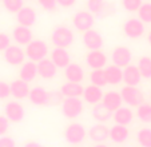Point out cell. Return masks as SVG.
<instances>
[{
    "label": "cell",
    "mask_w": 151,
    "mask_h": 147,
    "mask_svg": "<svg viewBox=\"0 0 151 147\" xmlns=\"http://www.w3.org/2000/svg\"><path fill=\"white\" fill-rule=\"evenodd\" d=\"M23 147H44L43 144H40L39 142H35V141H31V142H27Z\"/></svg>",
    "instance_id": "f6af8a7d"
},
{
    "label": "cell",
    "mask_w": 151,
    "mask_h": 147,
    "mask_svg": "<svg viewBox=\"0 0 151 147\" xmlns=\"http://www.w3.org/2000/svg\"><path fill=\"white\" fill-rule=\"evenodd\" d=\"M72 24L80 32L88 31L95 24V15L90 11H79L72 17Z\"/></svg>",
    "instance_id": "5b68a950"
},
{
    "label": "cell",
    "mask_w": 151,
    "mask_h": 147,
    "mask_svg": "<svg viewBox=\"0 0 151 147\" xmlns=\"http://www.w3.org/2000/svg\"><path fill=\"white\" fill-rule=\"evenodd\" d=\"M12 39L17 43L19 45H27L32 42V31L31 27L17 26L12 31Z\"/></svg>",
    "instance_id": "d6986e66"
},
{
    "label": "cell",
    "mask_w": 151,
    "mask_h": 147,
    "mask_svg": "<svg viewBox=\"0 0 151 147\" xmlns=\"http://www.w3.org/2000/svg\"><path fill=\"white\" fill-rule=\"evenodd\" d=\"M90 82L91 84H95L98 87H103L107 84V78H106V72L103 68H98V70H92L90 74Z\"/></svg>",
    "instance_id": "4dcf8cb0"
},
{
    "label": "cell",
    "mask_w": 151,
    "mask_h": 147,
    "mask_svg": "<svg viewBox=\"0 0 151 147\" xmlns=\"http://www.w3.org/2000/svg\"><path fill=\"white\" fill-rule=\"evenodd\" d=\"M94 147H109V146L104 143H96V146H94Z\"/></svg>",
    "instance_id": "bcb514c9"
},
{
    "label": "cell",
    "mask_w": 151,
    "mask_h": 147,
    "mask_svg": "<svg viewBox=\"0 0 151 147\" xmlns=\"http://www.w3.org/2000/svg\"><path fill=\"white\" fill-rule=\"evenodd\" d=\"M37 74L39 76H42L43 79H52L56 76L58 74V67L55 66V63L51 59H43L40 62H37Z\"/></svg>",
    "instance_id": "9a60e30c"
},
{
    "label": "cell",
    "mask_w": 151,
    "mask_h": 147,
    "mask_svg": "<svg viewBox=\"0 0 151 147\" xmlns=\"http://www.w3.org/2000/svg\"><path fill=\"white\" fill-rule=\"evenodd\" d=\"M9 95H11V84L0 80V100L7 99Z\"/></svg>",
    "instance_id": "ab89813d"
},
{
    "label": "cell",
    "mask_w": 151,
    "mask_h": 147,
    "mask_svg": "<svg viewBox=\"0 0 151 147\" xmlns=\"http://www.w3.org/2000/svg\"><path fill=\"white\" fill-rule=\"evenodd\" d=\"M147 40H148V43H150V44H151V31H150V34L147 35Z\"/></svg>",
    "instance_id": "7dc6e473"
},
{
    "label": "cell",
    "mask_w": 151,
    "mask_h": 147,
    "mask_svg": "<svg viewBox=\"0 0 151 147\" xmlns=\"http://www.w3.org/2000/svg\"><path fill=\"white\" fill-rule=\"evenodd\" d=\"M137 115L143 123H151V104L142 103L137 107Z\"/></svg>",
    "instance_id": "d6a6232c"
},
{
    "label": "cell",
    "mask_w": 151,
    "mask_h": 147,
    "mask_svg": "<svg viewBox=\"0 0 151 147\" xmlns=\"http://www.w3.org/2000/svg\"><path fill=\"white\" fill-rule=\"evenodd\" d=\"M0 147H16V142L11 136H0Z\"/></svg>",
    "instance_id": "7bdbcfd3"
},
{
    "label": "cell",
    "mask_w": 151,
    "mask_h": 147,
    "mask_svg": "<svg viewBox=\"0 0 151 147\" xmlns=\"http://www.w3.org/2000/svg\"><path fill=\"white\" fill-rule=\"evenodd\" d=\"M128 136H130V131H128L127 126L115 123L110 128V139L114 143H123V142H126L128 139Z\"/></svg>",
    "instance_id": "484cf974"
},
{
    "label": "cell",
    "mask_w": 151,
    "mask_h": 147,
    "mask_svg": "<svg viewBox=\"0 0 151 147\" xmlns=\"http://www.w3.org/2000/svg\"><path fill=\"white\" fill-rule=\"evenodd\" d=\"M143 4V0H122V6L128 12H138L140 6Z\"/></svg>",
    "instance_id": "8d00e7d4"
},
{
    "label": "cell",
    "mask_w": 151,
    "mask_h": 147,
    "mask_svg": "<svg viewBox=\"0 0 151 147\" xmlns=\"http://www.w3.org/2000/svg\"><path fill=\"white\" fill-rule=\"evenodd\" d=\"M138 143L142 147H151V128H142L137 134Z\"/></svg>",
    "instance_id": "836d02e7"
},
{
    "label": "cell",
    "mask_w": 151,
    "mask_h": 147,
    "mask_svg": "<svg viewBox=\"0 0 151 147\" xmlns=\"http://www.w3.org/2000/svg\"><path fill=\"white\" fill-rule=\"evenodd\" d=\"M8 127H9L8 118L6 115H0V136H3L8 131Z\"/></svg>",
    "instance_id": "b9f144b4"
},
{
    "label": "cell",
    "mask_w": 151,
    "mask_h": 147,
    "mask_svg": "<svg viewBox=\"0 0 151 147\" xmlns=\"http://www.w3.org/2000/svg\"><path fill=\"white\" fill-rule=\"evenodd\" d=\"M102 103L109 108L110 111H116L118 108L122 107V103H123V99H122V95L120 92H116V91H109L103 95V99H102Z\"/></svg>",
    "instance_id": "cb8c5ba5"
},
{
    "label": "cell",
    "mask_w": 151,
    "mask_h": 147,
    "mask_svg": "<svg viewBox=\"0 0 151 147\" xmlns=\"http://www.w3.org/2000/svg\"><path fill=\"white\" fill-rule=\"evenodd\" d=\"M64 75H66L67 82H75L80 83L84 79V70L80 64L78 63H70L66 68H64Z\"/></svg>",
    "instance_id": "603a6c76"
},
{
    "label": "cell",
    "mask_w": 151,
    "mask_h": 147,
    "mask_svg": "<svg viewBox=\"0 0 151 147\" xmlns=\"http://www.w3.org/2000/svg\"><path fill=\"white\" fill-rule=\"evenodd\" d=\"M138 15L143 23L151 24V3H143L140 8L138 9Z\"/></svg>",
    "instance_id": "d590c367"
},
{
    "label": "cell",
    "mask_w": 151,
    "mask_h": 147,
    "mask_svg": "<svg viewBox=\"0 0 151 147\" xmlns=\"http://www.w3.org/2000/svg\"><path fill=\"white\" fill-rule=\"evenodd\" d=\"M11 45V37L4 32H0V51H6Z\"/></svg>",
    "instance_id": "60d3db41"
},
{
    "label": "cell",
    "mask_w": 151,
    "mask_h": 147,
    "mask_svg": "<svg viewBox=\"0 0 151 147\" xmlns=\"http://www.w3.org/2000/svg\"><path fill=\"white\" fill-rule=\"evenodd\" d=\"M112 119L115 120V123L118 125H123V126H127L130 125L134 119V112L131 111V108L127 107H120L118 108L116 111H114L112 114Z\"/></svg>",
    "instance_id": "83f0119b"
},
{
    "label": "cell",
    "mask_w": 151,
    "mask_h": 147,
    "mask_svg": "<svg viewBox=\"0 0 151 147\" xmlns=\"http://www.w3.org/2000/svg\"><path fill=\"white\" fill-rule=\"evenodd\" d=\"M83 44L86 45V48H88L90 51L100 50L103 47V36L100 35L99 31L91 28L88 31L83 32Z\"/></svg>",
    "instance_id": "7c38bea8"
},
{
    "label": "cell",
    "mask_w": 151,
    "mask_h": 147,
    "mask_svg": "<svg viewBox=\"0 0 151 147\" xmlns=\"http://www.w3.org/2000/svg\"><path fill=\"white\" fill-rule=\"evenodd\" d=\"M28 99H29V102L35 106L50 104V92L47 90H44L43 87L37 86V87H34L29 91Z\"/></svg>",
    "instance_id": "2e32d148"
},
{
    "label": "cell",
    "mask_w": 151,
    "mask_h": 147,
    "mask_svg": "<svg viewBox=\"0 0 151 147\" xmlns=\"http://www.w3.org/2000/svg\"><path fill=\"white\" fill-rule=\"evenodd\" d=\"M86 63L92 70L104 68V66L107 64V56L100 50H94V51H90L86 55Z\"/></svg>",
    "instance_id": "4fadbf2b"
},
{
    "label": "cell",
    "mask_w": 151,
    "mask_h": 147,
    "mask_svg": "<svg viewBox=\"0 0 151 147\" xmlns=\"http://www.w3.org/2000/svg\"><path fill=\"white\" fill-rule=\"evenodd\" d=\"M58 6L63 7V8H70V7L76 4V0H56Z\"/></svg>",
    "instance_id": "ee69618b"
},
{
    "label": "cell",
    "mask_w": 151,
    "mask_h": 147,
    "mask_svg": "<svg viewBox=\"0 0 151 147\" xmlns=\"http://www.w3.org/2000/svg\"><path fill=\"white\" fill-rule=\"evenodd\" d=\"M138 68L140 71V75L145 79H151V58L142 56L138 62Z\"/></svg>",
    "instance_id": "1f68e13d"
},
{
    "label": "cell",
    "mask_w": 151,
    "mask_h": 147,
    "mask_svg": "<svg viewBox=\"0 0 151 147\" xmlns=\"http://www.w3.org/2000/svg\"><path fill=\"white\" fill-rule=\"evenodd\" d=\"M26 51L20 45H9L4 51V60L9 66H22L26 59Z\"/></svg>",
    "instance_id": "30bf717a"
},
{
    "label": "cell",
    "mask_w": 151,
    "mask_h": 147,
    "mask_svg": "<svg viewBox=\"0 0 151 147\" xmlns=\"http://www.w3.org/2000/svg\"><path fill=\"white\" fill-rule=\"evenodd\" d=\"M37 63L28 60V62H24L22 64V68L19 71V76L20 79H23L24 82L29 83L32 80H35V78L37 76Z\"/></svg>",
    "instance_id": "d4e9b609"
},
{
    "label": "cell",
    "mask_w": 151,
    "mask_h": 147,
    "mask_svg": "<svg viewBox=\"0 0 151 147\" xmlns=\"http://www.w3.org/2000/svg\"><path fill=\"white\" fill-rule=\"evenodd\" d=\"M111 60L112 64L118 66L120 68L127 67L128 64H131L132 60V52L128 47H124V45H119V47L114 48V51L111 54Z\"/></svg>",
    "instance_id": "ba28073f"
},
{
    "label": "cell",
    "mask_w": 151,
    "mask_h": 147,
    "mask_svg": "<svg viewBox=\"0 0 151 147\" xmlns=\"http://www.w3.org/2000/svg\"><path fill=\"white\" fill-rule=\"evenodd\" d=\"M123 32L130 39H138L145 34V23L139 17H131L124 22L123 24Z\"/></svg>",
    "instance_id": "52a82bcc"
},
{
    "label": "cell",
    "mask_w": 151,
    "mask_h": 147,
    "mask_svg": "<svg viewBox=\"0 0 151 147\" xmlns=\"http://www.w3.org/2000/svg\"><path fill=\"white\" fill-rule=\"evenodd\" d=\"M87 7H88V11L92 12L99 19L114 15L115 12L114 4L109 3L106 0H87Z\"/></svg>",
    "instance_id": "3957f363"
},
{
    "label": "cell",
    "mask_w": 151,
    "mask_h": 147,
    "mask_svg": "<svg viewBox=\"0 0 151 147\" xmlns=\"http://www.w3.org/2000/svg\"><path fill=\"white\" fill-rule=\"evenodd\" d=\"M29 91L31 88H29L28 83L24 82L23 79H16L11 83V95L17 100H23L28 98Z\"/></svg>",
    "instance_id": "ffe728a7"
},
{
    "label": "cell",
    "mask_w": 151,
    "mask_h": 147,
    "mask_svg": "<svg viewBox=\"0 0 151 147\" xmlns=\"http://www.w3.org/2000/svg\"><path fill=\"white\" fill-rule=\"evenodd\" d=\"M104 72H106V78H107V84L116 86L123 82V68L112 64L106 67Z\"/></svg>",
    "instance_id": "4316f807"
},
{
    "label": "cell",
    "mask_w": 151,
    "mask_h": 147,
    "mask_svg": "<svg viewBox=\"0 0 151 147\" xmlns=\"http://www.w3.org/2000/svg\"><path fill=\"white\" fill-rule=\"evenodd\" d=\"M36 12L31 7H23L19 12L16 14V20L19 23V26L24 27H32L36 23Z\"/></svg>",
    "instance_id": "ac0fdd59"
},
{
    "label": "cell",
    "mask_w": 151,
    "mask_h": 147,
    "mask_svg": "<svg viewBox=\"0 0 151 147\" xmlns=\"http://www.w3.org/2000/svg\"><path fill=\"white\" fill-rule=\"evenodd\" d=\"M60 91L64 95V98H79L83 95V86L80 83H75V82H67L64 84H62Z\"/></svg>",
    "instance_id": "f1b7e54d"
},
{
    "label": "cell",
    "mask_w": 151,
    "mask_h": 147,
    "mask_svg": "<svg viewBox=\"0 0 151 147\" xmlns=\"http://www.w3.org/2000/svg\"><path fill=\"white\" fill-rule=\"evenodd\" d=\"M75 34L70 27L67 26H58L54 28L51 34V42L55 47L68 48L74 43Z\"/></svg>",
    "instance_id": "6da1fadb"
},
{
    "label": "cell",
    "mask_w": 151,
    "mask_h": 147,
    "mask_svg": "<svg viewBox=\"0 0 151 147\" xmlns=\"http://www.w3.org/2000/svg\"><path fill=\"white\" fill-rule=\"evenodd\" d=\"M103 91H102V87H98L95 84H90L84 88L83 91V99L86 100L87 103L90 104H98V103L102 102L103 99Z\"/></svg>",
    "instance_id": "7402d4cb"
},
{
    "label": "cell",
    "mask_w": 151,
    "mask_h": 147,
    "mask_svg": "<svg viewBox=\"0 0 151 147\" xmlns=\"http://www.w3.org/2000/svg\"><path fill=\"white\" fill-rule=\"evenodd\" d=\"M50 59L55 63L58 68H66L67 66L71 63V56H70L67 48H60V47H55L50 54Z\"/></svg>",
    "instance_id": "5bb4252c"
},
{
    "label": "cell",
    "mask_w": 151,
    "mask_h": 147,
    "mask_svg": "<svg viewBox=\"0 0 151 147\" xmlns=\"http://www.w3.org/2000/svg\"><path fill=\"white\" fill-rule=\"evenodd\" d=\"M88 136L95 143H103L107 141V138H110V128H107L104 123H96L88 130Z\"/></svg>",
    "instance_id": "44dd1931"
},
{
    "label": "cell",
    "mask_w": 151,
    "mask_h": 147,
    "mask_svg": "<svg viewBox=\"0 0 151 147\" xmlns=\"http://www.w3.org/2000/svg\"><path fill=\"white\" fill-rule=\"evenodd\" d=\"M4 115L8 118L9 122H14V123H19L24 119V115H26V111H24V107L20 104L16 100H12V102H8L4 107Z\"/></svg>",
    "instance_id": "8fae6325"
},
{
    "label": "cell",
    "mask_w": 151,
    "mask_h": 147,
    "mask_svg": "<svg viewBox=\"0 0 151 147\" xmlns=\"http://www.w3.org/2000/svg\"><path fill=\"white\" fill-rule=\"evenodd\" d=\"M83 112V100L80 98H66L62 103V114L68 119H75Z\"/></svg>",
    "instance_id": "8992f818"
},
{
    "label": "cell",
    "mask_w": 151,
    "mask_h": 147,
    "mask_svg": "<svg viewBox=\"0 0 151 147\" xmlns=\"http://www.w3.org/2000/svg\"><path fill=\"white\" fill-rule=\"evenodd\" d=\"M37 3L40 4V7H42L43 9H46V11H55L58 7V1L56 0H37Z\"/></svg>",
    "instance_id": "f35d334b"
},
{
    "label": "cell",
    "mask_w": 151,
    "mask_h": 147,
    "mask_svg": "<svg viewBox=\"0 0 151 147\" xmlns=\"http://www.w3.org/2000/svg\"><path fill=\"white\" fill-rule=\"evenodd\" d=\"M112 114L114 112L110 111L102 102L98 103V104H94V108H92V116H94V119L98 123H106V122H109L110 119L112 118Z\"/></svg>",
    "instance_id": "f546056e"
},
{
    "label": "cell",
    "mask_w": 151,
    "mask_h": 147,
    "mask_svg": "<svg viewBox=\"0 0 151 147\" xmlns=\"http://www.w3.org/2000/svg\"><path fill=\"white\" fill-rule=\"evenodd\" d=\"M140 80H142V75L138 68V66L128 64L127 67L123 68V82L126 86H139Z\"/></svg>",
    "instance_id": "e0dca14e"
},
{
    "label": "cell",
    "mask_w": 151,
    "mask_h": 147,
    "mask_svg": "<svg viewBox=\"0 0 151 147\" xmlns=\"http://www.w3.org/2000/svg\"><path fill=\"white\" fill-rule=\"evenodd\" d=\"M64 138L68 143L71 144H79L84 141L86 138V128L80 123H71L70 126H67L66 131H64Z\"/></svg>",
    "instance_id": "9c48e42d"
},
{
    "label": "cell",
    "mask_w": 151,
    "mask_h": 147,
    "mask_svg": "<svg viewBox=\"0 0 151 147\" xmlns=\"http://www.w3.org/2000/svg\"><path fill=\"white\" fill-rule=\"evenodd\" d=\"M63 100H64V95L62 94V91H51L50 92V104H62Z\"/></svg>",
    "instance_id": "74e56055"
},
{
    "label": "cell",
    "mask_w": 151,
    "mask_h": 147,
    "mask_svg": "<svg viewBox=\"0 0 151 147\" xmlns=\"http://www.w3.org/2000/svg\"><path fill=\"white\" fill-rule=\"evenodd\" d=\"M123 103L128 106V107H138L139 104L143 103V92L135 86H126L120 91Z\"/></svg>",
    "instance_id": "277c9868"
},
{
    "label": "cell",
    "mask_w": 151,
    "mask_h": 147,
    "mask_svg": "<svg viewBox=\"0 0 151 147\" xmlns=\"http://www.w3.org/2000/svg\"><path fill=\"white\" fill-rule=\"evenodd\" d=\"M26 55L29 60L37 63L47 58V55H48V45L43 40H32L29 44L26 45Z\"/></svg>",
    "instance_id": "7a4b0ae2"
},
{
    "label": "cell",
    "mask_w": 151,
    "mask_h": 147,
    "mask_svg": "<svg viewBox=\"0 0 151 147\" xmlns=\"http://www.w3.org/2000/svg\"><path fill=\"white\" fill-rule=\"evenodd\" d=\"M1 1H3L4 8L11 14H17L24 7V0H1Z\"/></svg>",
    "instance_id": "e575fe53"
}]
</instances>
